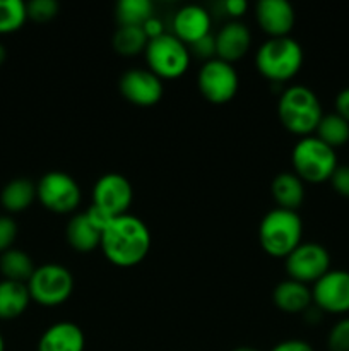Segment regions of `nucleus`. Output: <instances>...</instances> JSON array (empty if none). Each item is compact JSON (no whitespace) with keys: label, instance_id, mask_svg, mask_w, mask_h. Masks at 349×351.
<instances>
[{"label":"nucleus","instance_id":"f257e3e1","mask_svg":"<svg viewBox=\"0 0 349 351\" xmlns=\"http://www.w3.org/2000/svg\"><path fill=\"white\" fill-rule=\"evenodd\" d=\"M101 250L116 267H133L142 263L151 250V232L146 223L133 215L116 216L101 233Z\"/></svg>","mask_w":349,"mask_h":351},{"label":"nucleus","instance_id":"f03ea898","mask_svg":"<svg viewBox=\"0 0 349 351\" xmlns=\"http://www.w3.org/2000/svg\"><path fill=\"white\" fill-rule=\"evenodd\" d=\"M277 117L286 130L296 136L308 137L315 132L324 112L318 96L301 84L284 89L277 101Z\"/></svg>","mask_w":349,"mask_h":351},{"label":"nucleus","instance_id":"7ed1b4c3","mask_svg":"<svg viewBox=\"0 0 349 351\" xmlns=\"http://www.w3.org/2000/svg\"><path fill=\"white\" fill-rule=\"evenodd\" d=\"M301 65L303 48L291 36L269 38L255 55L257 71L270 82L289 81L301 71Z\"/></svg>","mask_w":349,"mask_h":351},{"label":"nucleus","instance_id":"20e7f679","mask_svg":"<svg viewBox=\"0 0 349 351\" xmlns=\"http://www.w3.org/2000/svg\"><path fill=\"white\" fill-rule=\"evenodd\" d=\"M303 239V223L296 211L270 209L259 225V242L272 257L286 259Z\"/></svg>","mask_w":349,"mask_h":351},{"label":"nucleus","instance_id":"39448f33","mask_svg":"<svg viewBox=\"0 0 349 351\" xmlns=\"http://www.w3.org/2000/svg\"><path fill=\"white\" fill-rule=\"evenodd\" d=\"M291 165L293 173L310 184H324L331 180L332 173L339 167L335 149L315 136L301 137L294 144L291 151Z\"/></svg>","mask_w":349,"mask_h":351},{"label":"nucleus","instance_id":"423d86ee","mask_svg":"<svg viewBox=\"0 0 349 351\" xmlns=\"http://www.w3.org/2000/svg\"><path fill=\"white\" fill-rule=\"evenodd\" d=\"M144 55L149 71L154 72L161 81L181 77L187 72L192 57L187 45L171 33L149 40Z\"/></svg>","mask_w":349,"mask_h":351},{"label":"nucleus","instance_id":"0eeeda50","mask_svg":"<svg viewBox=\"0 0 349 351\" xmlns=\"http://www.w3.org/2000/svg\"><path fill=\"white\" fill-rule=\"evenodd\" d=\"M26 285L31 300L41 307H58L70 298L74 276L65 266L50 263L38 266Z\"/></svg>","mask_w":349,"mask_h":351},{"label":"nucleus","instance_id":"6e6552de","mask_svg":"<svg viewBox=\"0 0 349 351\" xmlns=\"http://www.w3.org/2000/svg\"><path fill=\"white\" fill-rule=\"evenodd\" d=\"M36 197L44 209L57 215H67L81 204V187L65 171H48L36 184Z\"/></svg>","mask_w":349,"mask_h":351},{"label":"nucleus","instance_id":"1a4fd4ad","mask_svg":"<svg viewBox=\"0 0 349 351\" xmlns=\"http://www.w3.org/2000/svg\"><path fill=\"white\" fill-rule=\"evenodd\" d=\"M197 88L207 101L214 105H224L231 101L238 93V72L233 64L216 57L201 67L197 74Z\"/></svg>","mask_w":349,"mask_h":351},{"label":"nucleus","instance_id":"9d476101","mask_svg":"<svg viewBox=\"0 0 349 351\" xmlns=\"http://www.w3.org/2000/svg\"><path fill=\"white\" fill-rule=\"evenodd\" d=\"M289 280L300 283H317L331 271V256L320 243L301 242L284 261Z\"/></svg>","mask_w":349,"mask_h":351},{"label":"nucleus","instance_id":"9b49d317","mask_svg":"<svg viewBox=\"0 0 349 351\" xmlns=\"http://www.w3.org/2000/svg\"><path fill=\"white\" fill-rule=\"evenodd\" d=\"M133 201V187L129 178L120 173H105L92 187V204L109 216L127 215Z\"/></svg>","mask_w":349,"mask_h":351},{"label":"nucleus","instance_id":"f8f14e48","mask_svg":"<svg viewBox=\"0 0 349 351\" xmlns=\"http://www.w3.org/2000/svg\"><path fill=\"white\" fill-rule=\"evenodd\" d=\"M313 305L324 314H348L349 312V271L331 269L311 288Z\"/></svg>","mask_w":349,"mask_h":351},{"label":"nucleus","instance_id":"ddd939ff","mask_svg":"<svg viewBox=\"0 0 349 351\" xmlns=\"http://www.w3.org/2000/svg\"><path fill=\"white\" fill-rule=\"evenodd\" d=\"M118 89L127 101L137 106H154L164 93L163 81L149 69H130L123 72Z\"/></svg>","mask_w":349,"mask_h":351},{"label":"nucleus","instance_id":"4468645a","mask_svg":"<svg viewBox=\"0 0 349 351\" xmlns=\"http://www.w3.org/2000/svg\"><path fill=\"white\" fill-rule=\"evenodd\" d=\"M255 21L270 38H283L289 36L296 14L287 0H260L255 5Z\"/></svg>","mask_w":349,"mask_h":351},{"label":"nucleus","instance_id":"2eb2a0df","mask_svg":"<svg viewBox=\"0 0 349 351\" xmlns=\"http://www.w3.org/2000/svg\"><path fill=\"white\" fill-rule=\"evenodd\" d=\"M211 14L197 3H190L177 10L173 17V34L187 47L211 34Z\"/></svg>","mask_w":349,"mask_h":351},{"label":"nucleus","instance_id":"dca6fc26","mask_svg":"<svg viewBox=\"0 0 349 351\" xmlns=\"http://www.w3.org/2000/svg\"><path fill=\"white\" fill-rule=\"evenodd\" d=\"M216 57L233 64L245 57L252 45V33L248 26L240 21H229L216 34Z\"/></svg>","mask_w":349,"mask_h":351},{"label":"nucleus","instance_id":"f3484780","mask_svg":"<svg viewBox=\"0 0 349 351\" xmlns=\"http://www.w3.org/2000/svg\"><path fill=\"white\" fill-rule=\"evenodd\" d=\"M84 332L77 324L68 321L51 324L38 341V351H84Z\"/></svg>","mask_w":349,"mask_h":351},{"label":"nucleus","instance_id":"a211bd4d","mask_svg":"<svg viewBox=\"0 0 349 351\" xmlns=\"http://www.w3.org/2000/svg\"><path fill=\"white\" fill-rule=\"evenodd\" d=\"M274 304L279 311L286 312V314H301L307 311L311 304V290L308 285L300 283L294 280L281 281L276 288H274Z\"/></svg>","mask_w":349,"mask_h":351},{"label":"nucleus","instance_id":"6ab92c4d","mask_svg":"<svg viewBox=\"0 0 349 351\" xmlns=\"http://www.w3.org/2000/svg\"><path fill=\"white\" fill-rule=\"evenodd\" d=\"M270 192H272L277 208L287 209V211H298V208L305 201L303 180L293 171L277 173L270 184Z\"/></svg>","mask_w":349,"mask_h":351},{"label":"nucleus","instance_id":"aec40b11","mask_svg":"<svg viewBox=\"0 0 349 351\" xmlns=\"http://www.w3.org/2000/svg\"><path fill=\"white\" fill-rule=\"evenodd\" d=\"M31 295L26 283L2 280L0 281V321H14L27 311Z\"/></svg>","mask_w":349,"mask_h":351},{"label":"nucleus","instance_id":"412c9836","mask_svg":"<svg viewBox=\"0 0 349 351\" xmlns=\"http://www.w3.org/2000/svg\"><path fill=\"white\" fill-rule=\"evenodd\" d=\"M67 242L75 252L88 254L101 245V232L92 225L84 213L75 215L65 228Z\"/></svg>","mask_w":349,"mask_h":351},{"label":"nucleus","instance_id":"4be33fe9","mask_svg":"<svg viewBox=\"0 0 349 351\" xmlns=\"http://www.w3.org/2000/svg\"><path fill=\"white\" fill-rule=\"evenodd\" d=\"M36 199V184L29 178H14L3 185L0 192V204L7 213H23Z\"/></svg>","mask_w":349,"mask_h":351},{"label":"nucleus","instance_id":"5701e85b","mask_svg":"<svg viewBox=\"0 0 349 351\" xmlns=\"http://www.w3.org/2000/svg\"><path fill=\"white\" fill-rule=\"evenodd\" d=\"M34 266L33 259L29 254L19 249H9L7 252L0 254V273L3 280L17 281V283H27L29 278L33 276Z\"/></svg>","mask_w":349,"mask_h":351},{"label":"nucleus","instance_id":"b1692460","mask_svg":"<svg viewBox=\"0 0 349 351\" xmlns=\"http://www.w3.org/2000/svg\"><path fill=\"white\" fill-rule=\"evenodd\" d=\"M149 38L142 26H118L113 34V50L122 57H135L146 51Z\"/></svg>","mask_w":349,"mask_h":351},{"label":"nucleus","instance_id":"393cba45","mask_svg":"<svg viewBox=\"0 0 349 351\" xmlns=\"http://www.w3.org/2000/svg\"><path fill=\"white\" fill-rule=\"evenodd\" d=\"M154 16L151 0H120L115 5V17L120 26H144Z\"/></svg>","mask_w":349,"mask_h":351},{"label":"nucleus","instance_id":"a878e982","mask_svg":"<svg viewBox=\"0 0 349 351\" xmlns=\"http://www.w3.org/2000/svg\"><path fill=\"white\" fill-rule=\"evenodd\" d=\"M315 132H317L315 137L335 149L339 146H344L349 141V122H346L337 113H327L322 117Z\"/></svg>","mask_w":349,"mask_h":351},{"label":"nucleus","instance_id":"bb28decb","mask_svg":"<svg viewBox=\"0 0 349 351\" xmlns=\"http://www.w3.org/2000/svg\"><path fill=\"white\" fill-rule=\"evenodd\" d=\"M26 21L27 10L23 0H0V34L16 33Z\"/></svg>","mask_w":349,"mask_h":351},{"label":"nucleus","instance_id":"cd10ccee","mask_svg":"<svg viewBox=\"0 0 349 351\" xmlns=\"http://www.w3.org/2000/svg\"><path fill=\"white\" fill-rule=\"evenodd\" d=\"M57 0H31L26 3L27 19H33L34 23H48V21L55 19L58 14Z\"/></svg>","mask_w":349,"mask_h":351},{"label":"nucleus","instance_id":"c85d7f7f","mask_svg":"<svg viewBox=\"0 0 349 351\" xmlns=\"http://www.w3.org/2000/svg\"><path fill=\"white\" fill-rule=\"evenodd\" d=\"M328 351H349V317L335 322L327 338Z\"/></svg>","mask_w":349,"mask_h":351},{"label":"nucleus","instance_id":"c756f323","mask_svg":"<svg viewBox=\"0 0 349 351\" xmlns=\"http://www.w3.org/2000/svg\"><path fill=\"white\" fill-rule=\"evenodd\" d=\"M17 232H19V228H17V223L14 221L12 216H0V254L12 249L14 242L17 239Z\"/></svg>","mask_w":349,"mask_h":351},{"label":"nucleus","instance_id":"7c9ffc66","mask_svg":"<svg viewBox=\"0 0 349 351\" xmlns=\"http://www.w3.org/2000/svg\"><path fill=\"white\" fill-rule=\"evenodd\" d=\"M188 50H190V55L194 53L195 57L204 58L205 62L212 60V58H216V38L212 34H207L202 40L192 43Z\"/></svg>","mask_w":349,"mask_h":351},{"label":"nucleus","instance_id":"2f4dec72","mask_svg":"<svg viewBox=\"0 0 349 351\" xmlns=\"http://www.w3.org/2000/svg\"><path fill=\"white\" fill-rule=\"evenodd\" d=\"M332 189L342 197L349 199V165H339L331 177Z\"/></svg>","mask_w":349,"mask_h":351},{"label":"nucleus","instance_id":"473e14b6","mask_svg":"<svg viewBox=\"0 0 349 351\" xmlns=\"http://www.w3.org/2000/svg\"><path fill=\"white\" fill-rule=\"evenodd\" d=\"M84 215L88 216L89 221H91L92 225H94L96 228H98L101 233L105 232L106 226H108L109 223H112L113 219H115V218H113V216H109L108 213H105V211H103V209H99L98 206H94V204L89 206V208L84 211Z\"/></svg>","mask_w":349,"mask_h":351},{"label":"nucleus","instance_id":"72a5a7b5","mask_svg":"<svg viewBox=\"0 0 349 351\" xmlns=\"http://www.w3.org/2000/svg\"><path fill=\"white\" fill-rule=\"evenodd\" d=\"M270 351H313L310 343L303 339H286V341L277 343Z\"/></svg>","mask_w":349,"mask_h":351},{"label":"nucleus","instance_id":"f704fd0d","mask_svg":"<svg viewBox=\"0 0 349 351\" xmlns=\"http://www.w3.org/2000/svg\"><path fill=\"white\" fill-rule=\"evenodd\" d=\"M334 105L335 113H337L339 117H342L346 122H349V88H344L342 91L337 93Z\"/></svg>","mask_w":349,"mask_h":351},{"label":"nucleus","instance_id":"c9c22d12","mask_svg":"<svg viewBox=\"0 0 349 351\" xmlns=\"http://www.w3.org/2000/svg\"><path fill=\"white\" fill-rule=\"evenodd\" d=\"M222 9H224V12L228 14V16L238 19V17H242L243 14L246 12L248 3H246L245 0H226V2L222 3Z\"/></svg>","mask_w":349,"mask_h":351},{"label":"nucleus","instance_id":"e433bc0d","mask_svg":"<svg viewBox=\"0 0 349 351\" xmlns=\"http://www.w3.org/2000/svg\"><path fill=\"white\" fill-rule=\"evenodd\" d=\"M142 29H144V33L147 34V38H149V40H154V38H157V36H161V34H164L163 23H161V19L156 16V14H154L153 17H149V19H147L146 23H144Z\"/></svg>","mask_w":349,"mask_h":351},{"label":"nucleus","instance_id":"4c0bfd02","mask_svg":"<svg viewBox=\"0 0 349 351\" xmlns=\"http://www.w3.org/2000/svg\"><path fill=\"white\" fill-rule=\"evenodd\" d=\"M5 58H7V50H5V47H3V45L0 43V65H2L3 62H5Z\"/></svg>","mask_w":349,"mask_h":351},{"label":"nucleus","instance_id":"58836bf2","mask_svg":"<svg viewBox=\"0 0 349 351\" xmlns=\"http://www.w3.org/2000/svg\"><path fill=\"white\" fill-rule=\"evenodd\" d=\"M233 351H259V350L248 348V346H242V348H236V350H233Z\"/></svg>","mask_w":349,"mask_h":351},{"label":"nucleus","instance_id":"ea45409f","mask_svg":"<svg viewBox=\"0 0 349 351\" xmlns=\"http://www.w3.org/2000/svg\"><path fill=\"white\" fill-rule=\"evenodd\" d=\"M0 351H5V341H3L2 335H0Z\"/></svg>","mask_w":349,"mask_h":351}]
</instances>
